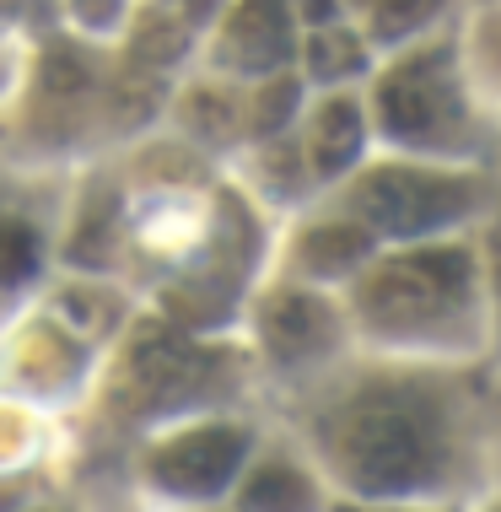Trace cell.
I'll return each instance as SVG.
<instances>
[{"mask_svg": "<svg viewBox=\"0 0 501 512\" xmlns=\"http://www.w3.org/2000/svg\"><path fill=\"white\" fill-rule=\"evenodd\" d=\"M480 405L485 394L464 367L372 372L324 415V453L356 496H421L464 469Z\"/></svg>", "mask_w": 501, "mask_h": 512, "instance_id": "cell-1", "label": "cell"}, {"mask_svg": "<svg viewBox=\"0 0 501 512\" xmlns=\"http://www.w3.org/2000/svg\"><path fill=\"white\" fill-rule=\"evenodd\" d=\"M351 313L383 345L431 351L437 367H448L453 356H475L491 340V302H485L475 232L378 254L356 275Z\"/></svg>", "mask_w": 501, "mask_h": 512, "instance_id": "cell-2", "label": "cell"}, {"mask_svg": "<svg viewBox=\"0 0 501 512\" xmlns=\"http://www.w3.org/2000/svg\"><path fill=\"white\" fill-rule=\"evenodd\" d=\"M501 178L480 162H426V157H388L351 173L345 216H356L378 243H437L464 238L480 216H491Z\"/></svg>", "mask_w": 501, "mask_h": 512, "instance_id": "cell-3", "label": "cell"}, {"mask_svg": "<svg viewBox=\"0 0 501 512\" xmlns=\"http://www.w3.org/2000/svg\"><path fill=\"white\" fill-rule=\"evenodd\" d=\"M367 114L394 146L426 162H475V151L485 146L464 87V49L453 38L399 49L394 65L372 81Z\"/></svg>", "mask_w": 501, "mask_h": 512, "instance_id": "cell-4", "label": "cell"}, {"mask_svg": "<svg viewBox=\"0 0 501 512\" xmlns=\"http://www.w3.org/2000/svg\"><path fill=\"white\" fill-rule=\"evenodd\" d=\"M340 335H345L340 308L324 302L318 292H302V286H275L259 308V340L281 367L324 362V356H334Z\"/></svg>", "mask_w": 501, "mask_h": 512, "instance_id": "cell-5", "label": "cell"}, {"mask_svg": "<svg viewBox=\"0 0 501 512\" xmlns=\"http://www.w3.org/2000/svg\"><path fill=\"white\" fill-rule=\"evenodd\" d=\"M243 459H248L243 426H200V432H184L178 442L157 448L151 475L178 496H216L243 469Z\"/></svg>", "mask_w": 501, "mask_h": 512, "instance_id": "cell-6", "label": "cell"}, {"mask_svg": "<svg viewBox=\"0 0 501 512\" xmlns=\"http://www.w3.org/2000/svg\"><path fill=\"white\" fill-rule=\"evenodd\" d=\"M130 378L151 405H173V399H189L194 383L205 378V351L178 329L146 324L130 345Z\"/></svg>", "mask_w": 501, "mask_h": 512, "instance_id": "cell-7", "label": "cell"}, {"mask_svg": "<svg viewBox=\"0 0 501 512\" xmlns=\"http://www.w3.org/2000/svg\"><path fill=\"white\" fill-rule=\"evenodd\" d=\"M367 103L351 92H329L324 103L308 114V135H302V162L313 178H345L361 168V151H367Z\"/></svg>", "mask_w": 501, "mask_h": 512, "instance_id": "cell-8", "label": "cell"}, {"mask_svg": "<svg viewBox=\"0 0 501 512\" xmlns=\"http://www.w3.org/2000/svg\"><path fill=\"white\" fill-rule=\"evenodd\" d=\"M297 38H291V0H238L227 22V60L248 76H281Z\"/></svg>", "mask_w": 501, "mask_h": 512, "instance_id": "cell-9", "label": "cell"}, {"mask_svg": "<svg viewBox=\"0 0 501 512\" xmlns=\"http://www.w3.org/2000/svg\"><path fill=\"white\" fill-rule=\"evenodd\" d=\"M378 254H383V243L345 211L329 216V221H313L297 238V265H302V275H313V281H356Z\"/></svg>", "mask_w": 501, "mask_h": 512, "instance_id": "cell-10", "label": "cell"}, {"mask_svg": "<svg viewBox=\"0 0 501 512\" xmlns=\"http://www.w3.org/2000/svg\"><path fill=\"white\" fill-rule=\"evenodd\" d=\"M453 0H367V44L383 49H415L426 33L448 17Z\"/></svg>", "mask_w": 501, "mask_h": 512, "instance_id": "cell-11", "label": "cell"}, {"mask_svg": "<svg viewBox=\"0 0 501 512\" xmlns=\"http://www.w3.org/2000/svg\"><path fill=\"white\" fill-rule=\"evenodd\" d=\"M302 65H308L313 81L340 87V81H356L372 65V44H367V33H351V27L334 22V27L308 33V44H302Z\"/></svg>", "mask_w": 501, "mask_h": 512, "instance_id": "cell-12", "label": "cell"}, {"mask_svg": "<svg viewBox=\"0 0 501 512\" xmlns=\"http://www.w3.org/2000/svg\"><path fill=\"white\" fill-rule=\"evenodd\" d=\"M243 512H318V486L291 459H264L243 486Z\"/></svg>", "mask_w": 501, "mask_h": 512, "instance_id": "cell-13", "label": "cell"}, {"mask_svg": "<svg viewBox=\"0 0 501 512\" xmlns=\"http://www.w3.org/2000/svg\"><path fill=\"white\" fill-rule=\"evenodd\" d=\"M302 108V81L297 76H264L254 92V108H248V124L254 135H281Z\"/></svg>", "mask_w": 501, "mask_h": 512, "instance_id": "cell-14", "label": "cell"}, {"mask_svg": "<svg viewBox=\"0 0 501 512\" xmlns=\"http://www.w3.org/2000/svg\"><path fill=\"white\" fill-rule=\"evenodd\" d=\"M480 275H485V302H491V335L501 345V195L491 205V216H485V227H480Z\"/></svg>", "mask_w": 501, "mask_h": 512, "instance_id": "cell-15", "label": "cell"}, {"mask_svg": "<svg viewBox=\"0 0 501 512\" xmlns=\"http://www.w3.org/2000/svg\"><path fill=\"white\" fill-rule=\"evenodd\" d=\"M38 265V238L22 227V221H0V286L27 281Z\"/></svg>", "mask_w": 501, "mask_h": 512, "instance_id": "cell-16", "label": "cell"}, {"mask_svg": "<svg viewBox=\"0 0 501 512\" xmlns=\"http://www.w3.org/2000/svg\"><path fill=\"white\" fill-rule=\"evenodd\" d=\"M189 119H194V130H200V135H227L232 119H238V108L221 98V92H200L194 108H189Z\"/></svg>", "mask_w": 501, "mask_h": 512, "instance_id": "cell-17", "label": "cell"}, {"mask_svg": "<svg viewBox=\"0 0 501 512\" xmlns=\"http://www.w3.org/2000/svg\"><path fill=\"white\" fill-rule=\"evenodd\" d=\"M141 44H135V49H141L146 54V60H173V54H184V38H178V27H167V22H157V17H146L141 22Z\"/></svg>", "mask_w": 501, "mask_h": 512, "instance_id": "cell-18", "label": "cell"}, {"mask_svg": "<svg viewBox=\"0 0 501 512\" xmlns=\"http://www.w3.org/2000/svg\"><path fill=\"white\" fill-rule=\"evenodd\" d=\"M291 11L308 22V33H318V27H334V22H340L345 0H291Z\"/></svg>", "mask_w": 501, "mask_h": 512, "instance_id": "cell-19", "label": "cell"}, {"mask_svg": "<svg viewBox=\"0 0 501 512\" xmlns=\"http://www.w3.org/2000/svg\"><path fill=\"white\" fill-rule=\"evenodd\" d=\"M178 6H184V11H189V17H205V11H211V6H216V0H178Z\"/></svg>", "mask_w": 501, "mask_h": 512, "instance_id": "cell-20", "label": "cell"}, {"mask_svg": "<svg viewBox=\"0 0 501 512\" xmlns=\"http://www.w3.org/2000/svg\"><path fill=\"white\" fill-rule=\"evenodd\" d=\"M485 512H501V502H496V507H485Z\"/></svg>", "mask_w": 501, "mask_h": 512, "instance_id": "cell-21", "label": "cell"}, {"mask_svg": "<svg viewBox=\"0 0 501 512\" xmlns=\"http://www.w3.org/2000/svg\"><path fill=\"white\" fill-rule=\"evenodd\" d=\"M496 38H501V27H496Z\"/></svg>", "mask_w": 501, "mask_h": 512, "instance_id": "cell-22", "label": "cell"}]
</instances>
